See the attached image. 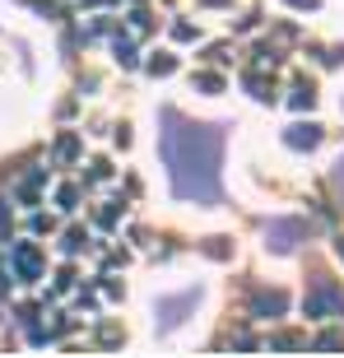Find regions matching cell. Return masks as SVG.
<instances>
[{"mask_svg": "<svg viewBox=\"0 0 344 358\" xmlns=\"http://www.w3.org/2000/svg\"><path fill=\"white\" fill-rule=\"evenodd\" d=\"M340 256H344V242H340Z\"/></svg>", "mask_w": 344, "mask_h": 358, "instance_id": "1", "label": "cell"}]
</instances>
